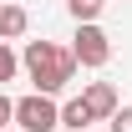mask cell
I'll list each match as a JSON object with an SVG mask.
<instances>
[{
    "instance_id": "cell-10",
    "label": "cell",
    "mask_w": 132,
    "mask_h": 132,
    "mask_svg": "<svg viewBox=\"0 0 132 132\" xmlns=\"http://www.w3.org/2000/svg\"><path fill=\"white\" fill-rule=\"evenodd\" d=\"M10 122H15V102H10V97H5V92H0V132L10 127Z\"/></svg>"
},
{
    "instance_id": "cell-1",
    "label": "cell",
    "mask_w": 132,
    "mask_h": 132,
    "mask_svg": "<svg viewBox=\"0 0 132 132\" xmlns=\"http://www.w3.org/2000/svg\"><path fill=\"white\" fill-rule=\"evenodd\" d=\"M20 66H26L31 86H36V92H46V97L66 92V86H71V76H76V56H71L66 46H56V41H26Z\"/></svg>"
},
{
    "instance_id": "cell-11",
    "label": "cell",
    "mask_w": 132,
    "mask_h": 132,
    "mask_svg": "<svg viewBox=\"0 0 132 132\" xmlns=\"http://www.w3.org/2000/svg\"><path fill=\"white\" fill-rule=\"evenodd\" d=\"M5 132H20V127H5Z\"/></svg>"
},
{
    "instance_id": "cell-5",
    "label": "cell",
    "mask_w": 132,
    "mask_h": 132,
    "mask_svg": "<svg viewBox=\"0 0 132 132\" xmlns=\"http://www.w3.org/2000/svg\"><path fill=\"white\" fill-rule=\"evenodd\" d=\"M26 31H31V15H26V5L5 0V5H0V41H20Z\"/></svg>"
},
{
    "instance_id": "cell-4",
    "label": "cell",
    "mask_w": 132,
    "mask_h": 132,
    "mask_svg": "<svg viewBox=\"0 0 132 132\" xmlns=\"http://www.w3.org/2000/svg\"><path fill=\"white\" fill-rule=\"evenodd\" d=\"M81 102L92 107V117H97V122H107V117H112L117 107H122V102H117V86H112V81H86Z\"/></svg>"
},
{
    "instance_id": "cell-8",
    "label": "cell",
    "mask_w": 132,
    "mask_h": 132,
    "mask_svg": "<svg viewBox=\"0 0 132 132\" xmlns=\"http://www.w3.org/2000/svg\"><path fill=\"white\" fill-rule=\"evenodd\" d=\"M15 71H20V56L10 51V41H0V92H5V81H15Z\"/></svg>"
},
{
    "instance_id": "cell-6",
    "label": "cell",
    "mask_w": 132,
    "mask_h": 132,
    "mask_svg": "<svg viewBox=\"0 0 132 132\" xmlns=\"http://www.w3.org/2000/svg\"><path fill=\"white\" fill-rule=\"evenodd\" d=\"M92 122H97V117H92V107H86L81 97H71V102L61 107V127H66V132H86Z\"/></svg>"
},
{
    "instance_id": "cell-9",
    "label": "cell",
    "mask_w": 132,
    "mask_h": 132,
    "mask_svg": "<svg viewBox=\"0 0 132 132\" xmlns=\"http://www.w3.org/2000/svg\"><path fill=\"white\" fill-rule=\"evenodd\" d=\"M107 122H112V132H132V107H117Z\"/></svg>"
},
{
    "instance_id": "cell-12",
    "label": "cell",
    "mask_w": 132,
    "mask_h": 132,
    "mask_svg": "<svg viewBox=\"0 0 132 132\" xmlns=\"http://www.w3.org/2000/svg\"><path fill=\"white\" fill-rule=\"evenodd\" d=\"M0 5H5V0H0Z\"/></svg>"
},
{
    "instance_id": "cell-2",
    "label": "cell",
    "mask_w": 132,
    "mask_h": 132,
    "mask_svg": "<svg viewBox=\"0 0 132 132\" xmlns=\"http://www.w3.org/2000/svg\"><path fill=\"white\" fill-rule=\"evenodd\" d=\"M15 127H20V132H56V127H61L56 97H46V92L20 97V102H15Z\"/></svg>"
},
{
    "instance_id": "cell-7",
    "label": "cell",
    "mask_w": 132,
    "mask_h": 132,
    "mask_svg": "<svg viewBox=\"0 0 132 132\" xmlns=\"http://www.w3.org/2000/svg\"><path fill=\"white\" fill-rule=\"evenodd\" d=\"M102 5H107V0H66V10H71V20H76V26L97 20V15H102Z\"/></svg>"
},
{
    "instance_id": "cell-3",
    "label": "cell",
    "mask_w": 132,
    "mask_h": 132,
    "mask_svg": "<svg viewBox=\"0 0 132 132\" xmlns=\"http://www.w3.org/2000/svg\"><path fill=\"white\" fill-rule=\"evenodd\" d=\"M71 56H76V66H86V71H102V66L112 61V41H107V31H102L97 20H86V26H76V41H71Z\"/></svg>"
}]
</instances>
